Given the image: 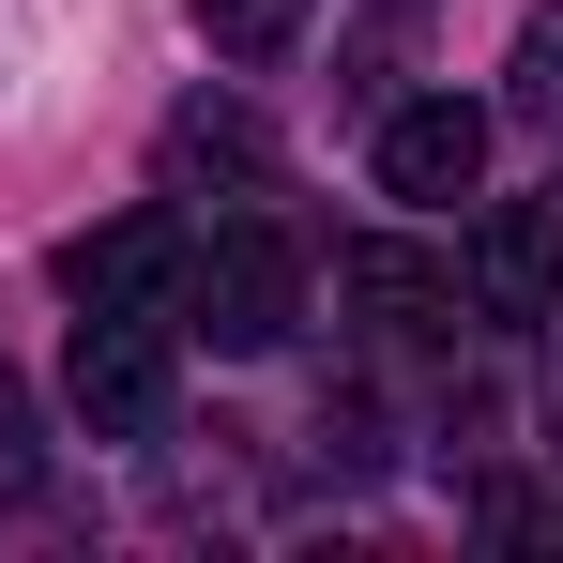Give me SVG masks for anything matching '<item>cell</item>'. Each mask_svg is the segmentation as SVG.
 Returning a JSON list of instances; mask_svg holds the SVG:
<instances>
[{
    "label": "cell",
    "mask_w": 563,
    "mask_h": 563,
    "mask_svg": "<svg viewBox=\"0 0 563 563\" xmlns=\"http://www.w3.org/2000/svg\"><path fill=\"white\" fill-rule=\"evenodd\" d=\"M335 305H366L380 335H442V320H457V275L411 260V244H351V260H335Z\"/></svg>",
    "instance_id": "8992f818"
},
{
    "label": "cell",
    "mask_w": 563,
    "mask_h": 563,
    "mask_svg": "<svg viewBox=\"0 0 563 563\" xmlns=\"http://www.w3.org/2000/svg\"><path fill=\"white\" fill-rule=\"evenodd\" d=\"M198 168H229V184H260L275 153H260V122H244V107H184V122H168V184H198Z\"/></svg>",
    "instance_id": "52a82bcc"
},
{
    "label": "cell",
    "mask_w": 563,
    "mask_h": 563,
    "mask_svg": "<svg viewBox=\"0 0 563 563\" xmlns=\"http://www.w3.org/2000/svg\"><path fill=\"white\" fill-rule=\"evenodd\" d=\"M472 184H487V107L427 92V107H396V122H380V198H411V213H457Z\"/></svg>",
    "instance_id": "3957f363"
},
{
    "label": "cell",
    "mask_w": 563,
    "mask_h": 563,
    "mask_svg": "<svg viewBox=\"0 0 563 563\" xmlns=\"http://www.w3.org/2000/svg\"><path fill=\"white\" fill-rule=\"evenodd\" d=\"M198 31H213V62H275L305 31V0H198Z\"/></svg>",
    "instance_id": "ba28073f"
},
{
    "label": "cell",
    "mask_w": 563,
    "mask_h": 563,
    "mask_svg": "<svg viewBox=\"0 0 563 563\" xmlns=\"http://www.w3.org/2000/svg\"><path fill=\"white\" fill-rule=\"evenodd\" d=\"M31 472H46L31 457V396H15V366H0V503H31Z\"/></svg>",
    "instance_id": "30bf717a"
},
{
    "label": "cell",
    "mask_w": 563,
    "mask_h": 563,
    "mask_svg": "<svg viewBox=\"0 0 563 563\" xmlns=\"http://www.w3.org/2000/svg\"><path fill=\"white\" fill-rule=\"evenodd\" d=\"M62 289H77V305H153V320H168V289H184V229L137 198V213H107V229L62 244Z\"/></svg>",
    "instance_id": "277c9868"
},
{
    "label": "cell",
    "mask_w": 563,
    "mask_h": 563,
    "mask_svg": "<svg viewBox=\"0 0 563 563\" xmlns=\"http://www.w3.org/2000/svg\"><path fill=\"white\" fill-rule=\"evenodd\" d=\"M62 396H77L92 442H153V427H168V320H153V305H77Z\"/></svg>",
    "instance_id": "7a4b0ae2"
},
{
    "label": "cell",
    "mask_w": 563,
    "mask_h": 563,
    "mask_svg": "<svg viewBox=\"0 0 563 563\" xmlns=\"http://www.w3.org/2000/svg\"><path fill=\"white\" fill-rule=\"evenodd\" d=\"M518 107L563 122V0H533V31H518Z\"/></svg>",
    "instance_id": "9c48e42d"
},
{
    "label": "cell",
    "mask_w": 563,
    "mask_h": 563,
    "mask_svg": "<svg viewBox=\"0 0 563 563\" xmlns=\"http://www.w3.org/2000/svg\"><path fill=\"white\" fill-rule=\"evenodd\" d=\"M168 305H184L213 351H275L289 320H305V260H289V229H260V213H244V229H213V244L184 260V289H168Z\"/></svg>",
    "instance_id": "6da1fadb"
},
{
    "label": "cell",
    "mask_w": 563,
    "mask_h": 563,
    "mask_svg": "<svg viewBox=\"0 0 563 563\" xmlns=\"http://www.w3.org/2000/svg\"><path fill=\"white\" fill-rule=\"evenodd\" d=\"M549 305H563V213L503 198L472 229V320H549Z\"/></svg>",
    "instance_id": "5b68a950"
}]
</instances>
